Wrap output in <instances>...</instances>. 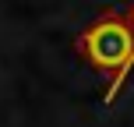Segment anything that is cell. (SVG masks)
I'll return each mask as SVG.
<instances>
[{
  "label": "cell",
  "instance_id": "obj_2",
  "mask_svg": "<svg viewBox=\"0 0 134 127\" xmlns=\"http://www.w3.org/2000/svg\"><path fill=\"white\" fill-rule=\"evenodd\" d=\"M131 28H134V11H131Z\"/></svg>",
  "mask_w": 134,
  "mask_h": 127
},
{
  "label": "cell",
  "instance_id": "obj_1",
  "mask_svg": "<svg viewBox=\"0 0 134 127\" xmlns=\"http://www.w3.org/2000/svg\"><path fill=\"white\" fill-rule=\"evenodd\" d=\"M78 49L88 57L92 67L113 74L109 92H106V102H113L116 92L124 88V78H127L131 67H134V28H131V21L116 18V14L95 21L92 28H85L78 35Z\"/></svg>",
  "mask_w": 134,
  "mask_h": 127
}]
</instances>
